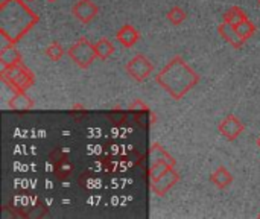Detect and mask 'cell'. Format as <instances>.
<instances>
[{"label":"cell","mask_w":260,"mask_h":219,"mask_svg":"<svg viewBox=\"0 0 260 219\" xmlns=\"http://www.w3.org/2000/svg\"><path fill=\"white\" fill-rule=\"evenodd\" d=\"M117 41L123 46V47H134L137 44V41L140 40V34L139 30L131 26V24H125L122 26L119 30H117V35H116Z\"/></svg>","instance_id":"cell-9"},{"label":"cell","mask_w":260,"mask_h":219,"mask_svg":"<svg viewBox=\"0 0 260 219\" xmlns=\"http://www.w3.org/2000/svg\"><path fill=\"white\" fill-rule=\"evenodd\" d=\"M200 75L180 55L174 56L158 75H155V82L175 101L183 99L200 84Z\"/></svg>","instance_id":"cell-2"},{"label":"cell","mask_w":260,"mask_h":219,"mask_svg":"<svg viewBox=\"0 0 260 219\" xmlns=\"http://www.w3.org/2000/svg\"><path fill=\"white\" fill-rule=\"evenodd\" d=\"M8 107L14 111H27L34 108V102L24 91H14L8 101Z\"/></svg>","instance_id":"cell-11"},{"label":"cell","mask_w":260,"mask_h":219,"mask_svg":"<svg viewBox=\"0 0 260 219\" xmlns=\"http://www.w3.org/2000/svg\"><path fill=\"white\" fill-rule=\"evenodd\" d=\"M149 160H151V163H155V162H165V163H168L171 168H174L175 165H177V162H175V159L161 146V145H158V143H154L152 146H151V151H149Z\"/></svg>","instance_id":"cell-14"},{"label":"cell","mask_w":260,"mask_h":219,"mask_svg":"<svg viewBox=\"0 0 260 219\" xmlns=\"http://www.w3.org/2000/svg\"><path fill=\"white\" fill-rule=\"evenodd\" d=\"M27 2H34V0H27Z\"/></svg>","instance_id":"cell-24"},{"label":"cell","mask_w":260,"mask_h":219,"mask_svg":"<svg viewBox=\"0 0 260 219\" xmlns=\"http://www.w3.org/2000/svg\"><path fill=\"white\" fill-rule=\"evenodd\" d=\"M235 27H236L239 37H241L242 40H245V41H247L248 38H251V37L256 34V26H254V23L250 21V20H245V21L239 23V24L235 26Z\"/></svg>","instance_id":"cell-19"},{"label":"cell","mask_w":260,"mask_h":219,"mask_svg":"<svg viewBox=\"0 0 260 219\" xmlns=\"http://www.w3.org/2000/svg\"><path fill=\"white\" fill-rule=\"evenodd\" d=\"M171 169V166L165 162H155V163H151V168H149V178H151V183L157 181L161 175H165L168 171Z\"/></svg>","instance_id":"cell-18"},{"label":"cell","mask_w":260,"mask_h":219,"mask_svg":"<svg viewBox=\"0 0 260 219\" xmlns=\"http://www.w3.org/2000/svg\"><path fill=\"white\" fill-rule=\"evenodd\" d=\"M126 73L136 81V82H143L148 79V76L154 72V64L151 62L149 58H146L142 53H137L134 58H131L126 66H125Z\"/></svg>","instance_id":"cell-5"},{"label":"cell","mask_w":260,"mask_h":219,"mask_svg":"<svg viewBox=\"0 0 260 219\" xmlns=\"http://www.w3.org/2000/svg\"><path fill=\"white\" fill-rule=\"evenodd\" d=\"M187 14L181 6H174L171 8V11L168 12V20L174 24V26H180L184 20H186Z\"/></svg>","instance_id":"cell-20"},{"label":"cell","mask_w":260,"mask_h":219,"mask_svg":"<svg viewBox=\"0 0 260 219\" xmlns=\"http://www.w3.org/2000/svg\"><path fill=\"white\" fill-rule=\"evenodd\" d=\"M94 50L99 59L105 61L114 53V44L108 38H101L94 43Z\"/></svg>","instance_id":"cell-17"},{"label":"cell","mask_w":260,"mask_h":219,"mask_svg":"<svg viewBox=\"0 0 260 219\" xmlns=\"http://www.w3.org/2000/svg\"><path fill=\"white\" fill-rule=\"evenodd\" d=\"M67 55L81 69H88L98 58L94 44L88 38H84V37L70 46V49L67 50Z\"/></svg>","instance_id":"cell-4"},{"label":"cell","mask_w":260,"mask_h":219,"mask_svg":"<svg viewBox=\"0 0 260 219\" xmlns=\"http://www.w3.org/2000/svg\"><path fill=\"white\" fill-rule=\"evenodd\" d=\"M0 79L14 91H26L35 82V76H34L32 70L21 62L15 64V66L2 67Z\"/></svg>","instance_id":"cell-3"},{"label":"cell","mask_w":260,"mask_h":219,"mask_svg":"<svg viewBox=\"0 0 260 219\" xmlns=\"http://www.w3.org/2000/svg\"><path fill=\"white\" fill-rule=\"evenodd\" d=\"M218 131H219L227 140L233 142V140H236V139L245 131V125L242 123V120H241L238 116L229 114V116H225V117L221 120V123L218 125Z\"/></svg>","instance_id":"cell-6"},{"label":"cell","mask_w":260,"mask_h":219,"mask_svg":"<svg viewBox=\"0 0 260 219\" xmlns=\"http://www.w3.org/2000/svg\"><path fill=\"white\" fill-rule=\"evenodd\" d=\"M259 218H260V213H259Z\"/></svg>","instance_id":"cell-25"},{"label":"cell","mask_w":260,"mask_h":219,"mask_svg":"<svg viewBox=\"0 0 260 219\" xmlns=\"http://www.w3.org/2000/svg\"><path fill=\"white\" fill-rule=\"evenodd\" d=\"M47 2H56V0H47Z\"/></svg>","instance_id":"cell-23"},{"label":"cell","mask_w":260,"mask_h":219,"mask_svg":"<svg viewBox=\"0 0 260 219\" xmlns=\"http://www.w3.org/2000/svg\"><path fill=\"white\" fill-rule=\"evenodd\" d=\"M0 62H2L3 67L15 66V64H20L21 62V55L14 47V44H8L6 47H3L0 50Z\"/></svg>","instance_id":"cell-15"},{"label":"cell","mask_w":260,"mask_h":219,"mask_svg":"<svg viewBox=\"0 0 260 219\" xmlns=\"http://www.w3.org/2000/svg\"><path fill=\"white\" fill-rule=\"evenodd\" d=\"M38 20L23 0H3L0 5V35L8 44H17Z\"/></svg>","instance_id":"cell-1"},{"label":"cell","mask_w":260,"mask_h":219,"mask_svg":"<svg viewBox=\"0 0 260 219\" xmlns=\"http://www.w3.org/2000/svg\"><path fill=\"white\" fill-rule=\"evenodd\" d=\"M210 181L221 191L227 189L232 186L233 183V175L230 174V171L225 166H219L212 175H210Z\"/></svg>","instance_id":"cell-12"},{"label":"cell","mask_w":260,"mask_h":219,"mask_svg":"<svg viewBox=\"0 0 260 219\" xmlns=\"http://www.w3.org/2000/svg\"><path fill=\"white\" fill-rule=\"evenodd\" d=\"M72 14L76 20L87 24L99 14V8L94 5L93 0H78L72 6Z\"/></svg>","instance_id":"cell-7"},{"label":"cell","mask_w":260,"mask_h":219,"mask_svg":"<svg viewBox=\"0 0 260 219\" xmlns=\"http://www.w3.org/2000/svg\"><path fill=\"white\" fill-rule=\"evenodd\" d=\"M73 165L66 155H59L58 159L53 160V174L58 180H66L72 175L73 172Z\"/></svg>","instance_id":"cell-13"},{"label":"cell","mask_w":260,"mask_h":219,"mask_svg":"<svg viewBox=\"0 0 260 219\" xmlns=\"http://www.w3.org/2000/svg\"><path fill=\"white\" fill-rule=\"evenodd\" d=\"M64 55V49L58 41H52L46 49V56L52 61H59Z\"/></svg>","instance_id":"cell-21"},{"label":"cell","mask_w":260,"mask_h":219,"mask_svg":"<svg viewBox=\"0 0 260 219\" xmlns=\"http://www.w3.org/2000/svg\"><path fill=\"white\" fill-rule=\"evenodd\" d=\"M248 20V15L247 12L239 8V6H232L225 14H224V23H229L232 26H238L239 23Z\"/></svg>","instance_id":"cell-16"},{"label":"cell","mask_w":260,"mask_h":219,"mask_svg":"<svg viewBox=\"0 0 260 219\" xmlns=\"http://www.w3.org/2000/svg\"><path fill=\"white\" fill-rule=\"evenodd\" d=\"M218 32H219V35H221L229 44H232L235 49H241V47L245 44V40H242V38L239 37L236 27L232 26V24H229V23L219 24V26H218Z\"/></svg>","instance_id":"cell-10"},{"label":"cell","mask_w":260,"mask_h":219,"mask_svg":"<svg viewBox=\"0 0 260 219\" xmlns=\"http://www.w3.org/2000/svg\"><path fill=\"white\" fill-rule=\"evenodd\" d=\"M180 181V174L174 169V168H171L165 175H161L157 181H154V183H151V189H152V192L157 195V197H165L177 183Z\"/></svg>","instance_id":"cell-8"},{"label":"cell","mask_w":260,"mask_h":219,"mask_svg":"<svg viewBox=\"0 0 260 219\" xmlns=\"http://www.w3.org/2000/svg\"><path fill=\"white\" fill-rule=\"evenodd\" d=\"M259 3H260V0H259Z\"/></svg>","instance_id":"cell-26"},{"label":"cell","mask_w":260,"mask_h":219,"mask_svg":"<svg viewBox=\"0 0 260 219\" xmlns=\"http://www.w3.org/2000/svg\"><path fill=\"white\" fill-rule=\"evenodd\" d=\"M256 143H257V146H259V148H260V136H259V137H257V140H256Z\"/></svg>","instance_id":"cell-22"}]
</instances>
